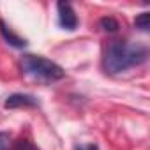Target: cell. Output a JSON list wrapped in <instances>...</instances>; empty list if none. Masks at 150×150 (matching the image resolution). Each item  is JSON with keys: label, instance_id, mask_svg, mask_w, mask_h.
<instances>
[{"label": "cell", "instance_id": "obj_5", "mask_svg": "<svg viewBox=\"0 0 150 150\" xmlns=\"http://www.w3.org/2000/svg\"><path fill=\"white\" fill-rule=\"evenodd\" d=\"M0 34H2L4 41H6L7 44H11L13 48H25V46H27V41H25L23 37H20L18 34H14L13 28H11L4 20H0Z\"/></svg>", "mask_w": 150, "mask_h": 150}, {"label": "cell", "instance_id": "obj_7", "mask_svg": "<svg viewBox=\"0 0 150 150\" xmlns=\"http://www.w3.org/2000/svg\"><path fill=\"white\" fill-rule=\"evenodd\" d=\"M99 25H101V28H103L104 32H108V34H115V32L120 28L118 21H117L115 18H111V16H104V18H101Z\"/></svg>", "mask_w": 150, "mask_h": 150}, {"label": "cell", "instance_id": "obj_10", "mask_svg": "<svg viewBox=\"0 0 150 150\" xmlns=\"http://www.w3.org/2000/svg\"><path fill=\"white\" fill-rule=\"evenodd\" d=\"M76 150H99V146L90 143V145H80V146H76Z\"/></svg>", "mask_w": 150, "mask_h": 150}, {"label": "cell", "instance_id": "obj_3", "mask_svg": "<svg viewBox=\"0 0 150 150\" xmlns=\"http://www.w3.org/2000/svg\"><path fill=\"white\" fill-rule=\"evenodd\" d=\"M57 11H58V25L64 30H76L78 28V16L69 2H58Z\"/></svg>", "mask_w": 150, "mask_h": 150}, {"label": "cell", "instance_id": "obj_2", "mask_svg": "<svg viewBox=\"0 0 150 150\" xmlns=\"http://www.w3.org/2000/svg\"><path fill=\"white\" fill-rule=\"evenodd\" d=\"M20 67L27 76L41 83H55L65 76V71L57 62L44 58L41 55H23L20 60Z\"/></svg>", "mask_w": 150, "mask_h": 150}, {"label": "cell", "instance_id": "obj_1", "mask_svg": "<svg viewBox=\"0 0 150 150\" xmlns=\"http://www.w3.org/2000/svg\"><path fill=\"white\" fill-rule=\"evenodd\" d=\"M148 58V48L141 42L125 39H115L108 42L103 57V67L108 74H120L131 67L145 64Z\"/></svg>", "mask_w": 150, "mask_h": 150}, {"label": "cell", "instance_id": "obj_9", "mask_svg": "<svg viewBox=\"0 0 150 150\" xmlns=\"http://www.w3.org/2000/svg\"><path fill=\"white\" fill-rule=\"evenodd\" d=\"M16 150H39V148L32 141H28V139H20L16 143Z\"/></svg>", "mask_w": 150, "mask_h": 150}, {"label": "cell", "instance_id": "obj_8", "mask_svg": "<svg viewBox=\"0 0 150 150\" xmlns=\"http://www.w3.org/2000/svg\"><path fill=\"white\" fill-rule=\"evenodd\" d=\"M0 150H11V134L0 132Z\"/></svg>", "mask_w": 150, "mask_h": 150}, {"label": "cell", "instance_id": "obj_6", "mask_svg": "<svg viewBox=\"0 0 150 150\" xmlns=\"http://www.w3.org/2000/svg\"><path fill=\"white\" fill-rule=\"evenodd\" d=\"M134 27L139 30V32H148L150 30V13H141V14H138L136 16V20H134Z\"/></svg>", "mask_w": 150, "mask_h": 150}, {"label": "cell", "instance_id": "obj_4", "mask_svg": "<svg viewBox=\"0 0 150 150\" xmlns=\"http://www.w3.org/2000/svg\"><path fill=\"white\" fill-rule=\"evenodd\" d=\"M39 106V101L35 96L30 94H13L6 99L4 108L6 110H16V108H35Z\"/></svg>", "mask_w": 150, "mask_h": 150}]
</instances>
